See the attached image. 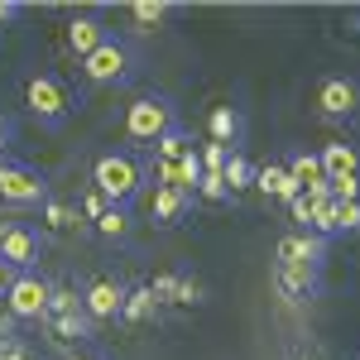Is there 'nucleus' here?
<instances>
[{
  "label": "nucleus",
  "mask_w": 360,
  "mask_h": 360,
  "mask_svg": "<svg viewBox=\"0 0 360 360\" xmlns=\"http://www.w3.org/2000/svg\"><path fill=\"white\" fill-rule=\"evenodd\" d=\"M91 188L115 202V207H130L144 188V168L135 164V154H125V149H111V154H101L96 164H91Z\"/></svg>",
  "instance_id": "nucleus-1"
},
{
  "label": "nucleus",
  "mask_w": 360,
  "mask_h": 360,
  "mask_svg": "<svg viewBox=\"0 0 360 360\" xmlns=\"http://www.w3.org/2000/svg\"><path fill=\"white\" fill-rule=\"evenodd\" d=\"M168 130H178V111H173V101L168 96H139L130 101V111H125V139L130 144H159Z\"/></svg>",
  "instance_id": "nucleus-2"
},
{
  "label": "nucleus",
  "mask_w": 360,
  "mask_h": 360,
  "mask_svg": "<svg viewBox=\"0 0 360 360\" xmlns=\"http://www.w3.org/2000/svg\"><path fill=\"white\" fill-rule=\"evenodd\" d=\"M0 202L15 207V212L44 207L49 202V178L39 168L20 164V159H0Z\"/></svg>",
  "instance_id": "nucleus-3"
},
{
  "label": "nucleus",
  "mask_w": 360,
  "mask_h": 360,
  "mask_svg": "<svg viewBox=\"0 0 360 360\" xmlns=\"http://www.w3.org/2000/svg\"><path fill=\"white\" fill-rule=\"evenodd\" d=\"M25 106L44 130H63V120H68V111H72V96H68L63 77L39 72V77H29V86H25Z\"/></svg>",
  "instance_id": "nucleus-4"
},
{
  "label": "nucleus",
  "mask_w": 360,
  "mask_h": 360,
  "mask_svg": "<svg viewBox=\"0 0 360 360\" xmlns=\"http://www.w3.org/2000/svg\"><path fill=\"white\" fill-rule=\"evenodd\" d=\"M49 293H53V283L39 269H25V274H15L10 293H5V312L15 322H44L49 317Z\"/></svg>",
  "instance_id": "nucleus-5"
},
{
  "label": "nucleus",
  "mask_w": 360,
  "mask_h": 360,
  "mask_svg": "<svg viewBox=\"0 0 360 360\" xmlns=\"http://www.w3.org/2000/svg\"><path fill=\"white\" fill-rule=\"evenodd\" d=\"M82 72L91 86H120V82H130V72H135V53H130L125 39L111 34L91 58H82Z\"/></svg>",
  "instance_id": "nucleus-6"
},
{
  "label": "nucleus",
  "mask_w": 360,
  "mask_h": 360,
  "mask_svg": "<svg viewBox=\"0 0 360 360\" xmlns=\"http://www.w3.org/2000/svg\"><path fill=\"white\" fill-rule=\"evenodd\" d=\"M274 288L288 298V303H312V298H317V288H322V269L274 259Z\"/></svg>",
  "instance_id": "nucleus-7"
},
{
  "label": "nucleus",
  "mask_w": 360,
  "mask_h": 360,
  "mask_svg": "<svg viewBox=\"0 0 360 360\" xmlns=\"http://www.w3.org/2000/svg\"><path fill=\"white\" fill-rule=\"evenodd\" d=\"M39 255H44V236H39L34 226L15 221V231H10V236H5V245H0V259H5L15 274H25V269L39 264Z\"/></svg>",
  "instance_id": "nucleus-8"
},
{
  "label": "nucleus",
  "mask_w": 360,
  "mask_h": 360,
  "mask_svg": "<svg viewBox=\"0 0 360 360\" xmlns=\"http://www.w3.org/2000/svg\"><path fill=\"white\" fill-rule=\"evenodd\" d=\"M317 111L332 115V120H346V115L360 111V82L356 77H327L317 86Z\"/></svg>",
  "instance_id": "nucleus-9"
},
{
  "label": "nucleus",
  "mask_w": 360,
  "mask_h": 360,
  "mask_svg": "<svg viewBox=\"0 0 360 360\" xmlns=\"http://www.w3.org/2000/svg\"><path fill=\"white\" fill-rule=\"evenodd\" d=\"M125 293L130 288H120L115 278H91L82 288V307L91 322H111V317H120V307H125Z\"/></svg>",
  "instance_id": "nucleus-10"
},
{
  "label": "nucleus",
  "mask_w": 360,
  "mask_h": 360,
  "mask_svg": "<svg viewBox=\"0 0 360 360\" xmlns=\"http://www.w3.org/2000/svg\"><path fill=\"white\" fill-rule=\"evenodd\" d=\"M274 259H283V264H312V269H322V259H327V240H322V236H312V231H288V236L278 240Z\"/></svg>",
  "instance_id": "nucleus-11"
},
{
  "label": "nucleus",
  "mask_w": 360,
  "mask_h": 360,
  "mask_svg": "<svg viewBox=\"0 0 360 360\" xmlns=\"http://www.w3.org/2000/svg\"><path fill=\"white\" fill-rule=\"evenodd\" d=\"M111 39V29H106V20L101 15H77L72 25H68V53L77 58H91L101 44Z\"/></svg>",
  "instance_id": "nucleus-12"
},
{
  "label": "nucleus",
  "mask_w": 360,
  "mask_h": 360,
  "mask_svg": "<svg viewBox=\"0 0 360 360\" xmlns=\"http://www.w3.org/2000/svg\"><path fill=\"white\" fill-rule=\"evenodd\" d=\"M317 159H322L327 183H332V178H360V149H356V144H346V139L322 144V149H317Z\"/></svg>",
  "instance_id": "nucleus-13"
},
{
  "label": "nucleus",
  "mask_w": 360,
  "mask_h": 360,
  "mask_svg": "<svg viewBox=\"0 0 360 360\" xmlns=\"http://www.w3.org/2000/svg\"><path fill=\"white\" fill-rule=\"evenodd\" d=\"M154 178H159V188H173V193H197V183H202V164L197 159H178V164H159L154 159Z\"/></svg>",
  "instance_id": "nucleus-14"
},
{
  "label": "nucleus",
  "mask_w": 360,
  "mask_h": 360,
  "mask_svg": "<svg viewBox=\"0 0 360 360\" xmlns=\"http://www.w3.org/2000/svg\"><path fill=\"white\" fill-rule=\"evenodd\" d=\"M255 188H259L264 197H274V202H283V207H288L293 197L303 193V188H298V183L288 178V168H283V164H264V168H255Z\"/></svg>",
  "instance_id": "nucleus-15"
},
{
  "label": "nucleus",
  "mask_w": 360,
  "mask_h": 360,
  "mask_svg": "<svg viewBox=\"0 0 360 360\" xmlns=\"http://www.w3.org/2000/svg\"><path fill=\"white\" fill-rule=\"evenodd\" d=\"M44 327L53 332V341H68V346H72V341L82 346V341H91V336H96V322H91L86 312H68V317H49Z\"/></svg>",
  "instance_id": "nucleus-16"
},
{
  "label": "nucleus",
  "mask_w": 360,
  "mask_h": 360,
  "mask_svg": "<svg viewBox=\"0 0 360 360\" xmlns=\"http://www.w3.org/2000/svg\"><path fill=\"white\" fill-rule=\"evenodd\" d=\"M188 207H193V197H188V193L154 188V221H159V226H178L183 217H188Z\"/></svg>",
  "instance_id": "nucleus-17"
},
{
  "label": "nucleus",
  "mask_w": 360,
  "mask_h": 360,
  "mask_svg": "<svg viewBox=\"0 0 360 360\" xmlns=\"http://www.w3.org/2000/svg\"><path fill=\"white\" fill-rule=\"evenodd\" d=\"M207 130H212V139H217V144L236 149V139H240V130H245V120H240V111H236V106H217V111H212V120H207Z\"/></svg>",
  "instance_id": "nucleus-18"
},
{
  "label": "nucleus",
  "mask_w": 360,
  "mask_h": 360,
  "mask_svg": "<svg viewBox=\"0 0 360 360\" xmlns=\"http://www.w3.org/2000/svg\"><path fill=\"white\" fill-rule=\"evenodd\" d=\"M154 159L159 164H178V159H197V144H193V135L178 125V130H168L159 144H154Z\"/></svg>",
  "instance_id": "nucleus-19"
},
{
  "label": "nucleus",
  "mask_w": 360,
  "mask_h": 360,
  "mask_svg": "<svg viewBox=\"0 0 360 360\" xmlns=\"http://www.w3.org/2000/svg\"><path fill=\"white\" fill-rule=\"evenodd\" d=\"M288 178L298 183V188H312V183H322L327 173H322V159H317V149H298V154H288Z\"/></svg>",
  "instance_id": "nucleus-20"
},
{
  "label": "nucleus",
  "mask_w": 360,
  "mask_h": 360,
  "mask_svg": "<svg viewBox=\"0 0 360 360\" xmlns=\"http://www.w3.org/2000/svg\"><path fill=\"white\" fill-rule=\"evenodd\" d=\"M154 312H159V298L149 293V283H144V288H130V293H125V307H120V317H125V322H149Z\"/></svg>",
  "instance_id": "nucleus-21"
},
{
  "label": "nucleus",
  "mask_w": 360,
  "mask_h": 360,
  "mask_svg": "<svg viewBox=\"0 0 360 360\" xmlns=\"http://www.w3.org/2000/svg\"><path fill=\"white\" fill-rule=\"evenodd\" d=\"M221 178H226V188H231V197L240 193V188H255V164H250L245 154L236 149L231 159H226V168H221Z\"/></svg>",
  "instance_id": "nucleus-22"
},
{
  "label": "nucleus",
  "mask_w": 360,
  "mask_h": 360,
  "mask_svg": "<svg viewBox=\"0 0 360 360\" xmlns=\"http://www.w3.org/2000/svg\"><path fill=\"white\" fill-rule=\"evenodd\" d=\"M96 231H101V236H106V240H125V236H130V231H135V221H130V207H106V212H101V221H96Z\"/></svg>",
  "instance_id": "nucleus-23"
},
{
  "label": "nucleus",
  "mask_w": 360,
  "mask_h": 360,
  "mask_svg": "<svg viewBox=\"0 0 360 360\" xmlns=\"http://www.w3.org/2000/svg\"><path fill=\"white\" fill-rule=\"evenodd\" d=\"M44 221L53 226V231H72V226L82 221V212L68 207V202H58V197H49V202H44Z\"/></svg>",
  "instance_id": "nucleus-24"
},
{
  "label": "nucleus",
  "mask_w": 360,
  "mask_h": 360,
  "mask_svg": "<svg viewBox=\"0 0 360 360\" xmlns=\"http://www.w3.org/2000/svg\"><path fill=\"white\" fill-rule=\"evenodd\" d=\"M168 15H173L168 0H135V5H130V20H135V25H164Z\"/></svg>",
  "instance_id": "nucleus-25"
},
{
  "label": "nucleus",
  "mask_w": 360,
  "mask_h": 360,
  "mask_svg": "<svg viewBox=\"0 0 360 360\" xmlns=\"http://www.w3.org/2000/svg\"><path fill=\"white\" fill-rule=\"evenodd\" d=\"M68 312H86L82 293H77V288H53V293H49V317H68ZM49 317H44V322H49Z\"/></svg>",
  "instance_id": "nucleus-26"
},
{
  "label": "nucleus",
  "mask_w": 360,
  "mask_h": 360,
  "mask_svg": "<svg viewBox=\"0 0 360 360\" xmlns=\"http://www.w3.org/2000/svg\"><path fill=\"white\" fill-rule=\"evenodd\" d=\"M231 154H236V149H226V144H217V139L197 144V164H202V173H221Z\"/></svg>",
  "instance_id": "nucleus-27"
},
{
  "label": "nucleus",
  "mask_w": 360,
  "mask_h": 360,
  "mask_svg": "<svg viewBox=\"0 0 360 360\" xmlns=\"http://www.w3.org/2000/svg\"><path fill=\"white\" fill-rule=\"evenodd\" d=\"M332 226H336V236H356L360 231V202H336Z\"/></svg>",
  "instance_id": "nucleus-28"
},
{
  "label": "nucleus",
  "mask_w": 360,
  "mask_h": 360,
  "mask_svg": "<svg viewBox=\"0 0 360 360\" xmlns=\"http://www.w3.org/2000/svg\"><path fill=\"white\" fill-rule=\"evenodd\" d=\"M202 278H193V274H178V288H173V303H183V307H193V303H202Z\"/></svg>",
  "instance_id": "nucleus-29"
},
{
  "label": "nucleus",
  "mask_w": 360,
  "mask_h": 360,
  "mask_svg": "<svg viewBox=\"0 0 360 360\" xmlns=\"http://www.w3.org/2000/svg\"><path fill=\"white\" fill-rule=\"evenodd\" d=\"M197 193L207 197V202H231V188H226V178H221V173H202Z\"/></svg>",
  "instance_id": "nucleus-30"
},
{
  "label": "nucleus",
  "mask_w": 360,
  "mask_h": 360,
  "mask_svg": "<svg viewBox=\"0 0 360 360\" xmlns=\"http://www.w3.org/2000/svg\"><path fill=\"white\" fill-rule=\"evenodd\" d=\"M332 202H360V178H332Z\"/></svg>",
  "instance_id": "nucleus-31"
},
{
  "label": "nucleus",
  "mask_w": 360,
  "mask_h": 360,
  "mask_svg": "<svg viewBox=\"0 0 360 360\" xmlns=\"http://www.w3.org/2000/svg\"><path fill=\"white\" fill-rule=\"evenodd\" d=\"M106 207H111V202H106V197H101L96 188H91V193L82 197V207H77V212H82V221H91V226H96V221H101V212H106Z\"/></svg>",
  "instance_id": "nucleus-32"
},
{
  "label": "nucleus",
  "mask_w": 360,
  "mask_h": 360,
  "mask_svg": "<svg viewBox=\"0 0 360 360\" xmlns=\"http://www.w3.org/2000/svg\"><path fill=\"white\" fill-rule=\"evenodd\" d=\"M173 288H178V274H159L154 283H149V293H154L159 303H173Z\"/></svg>",
  "instance_id": "nucleus-33"
},
{
  "label": "nucleus",
  "mask_w": 360,
  "mask_h": 360,
  "mask_svg": "<svg viewBox=\"0 0 360 360\" xmlns=\"http://www.w3.org/2000/svg\"><path fill=\"white\" fill-rule=\"evenodd\" d=\"M0 360H29L25 341H20V336H10V341H0Z\"/></svg>",
  "instance_id": "nucleus-34"
},
{
  "label": "nucleus",
  "mask_w": 360,
  "mask_h": 360,
  "mask_svg": "<svg viewBox=\"0 0 360 360\" xmlns=\"http://www.w3.org/2000/svg\"><path fill=\"white\" fill-rule=\"evenodd\" d=\"M10 144H15V120H10V115L0 111V159L10 154Z\"/></svg>",
  "instance_id": "nucleus-35"
},
{
  "label": "nucleus",
  "mask_w": 360,
  "mask_h": 360,
  "mask_svg": "<svg viewBox=\"0 0 360 360\" xmlns=\"http://www.w3.org/2000/svg\"><path fill=\"white\" fill-rule=\"evenodd\" d=\"M20 15V0H0V25H10Z\"/></svg>",
  "instance_id": "nucleus-36"
},
{
  "label": "nucleus",
  "mask_w": 360,
  "mask_h": 360,
  "mask_svg": "<svg viewBox=\"0 0 360 360\" xmlns=\"http://www.w3.org/2000/svg\"><path fill=\"white\" fill-rule=\"evenodd\" d=\"M10 283H15V269H10V264H5V259H0V298H5V293H10Z\"/></svg>",
  "instance_id": "nucleus-37"
},
{
  "label": "nucleus",
  "mask_w": 360,
  "mask_h": 360,
  "mask_svg": "<svg viewBox=\"0 0 360 360\" xmlns=\"http://www.w3.org/2000/svg\"><path fill=\"white\" fill-rule=\"evenodd\" d=\"M68 360H101V356H91V351H72Z\"/></svg>",
  "instance_id": "nucleus-38"
},
{
  "label": "nucleus",
  "mask_w": 360,
  "mask_h": 360,
  "mask_svg": "<svg viewBox=\"0 0 360 360\" xmlns=\"http://www.w3.org/2000/svg\"><path fill=\"white\" fill-rule=\"evenodd\" d=\"M15 231V221H0V245H5V236Z\"/></svg>",
  "instance_id": "nucleus-39"
},
{
  "label": "nucleus",
  "mask_w": 360,
  "mask_h": 360,
  "mask_svg": "<svg viewBox=\"0 0 360 360\" xmlns=\"http://www.w3.org/2000/svg\"><path fill=\"white\" fill-rule=\"evenodd\" d=\"M29 360H34V356H29Z\"/></svg>",
  "instance_id": "nucleus-40"
}]
</instances>
